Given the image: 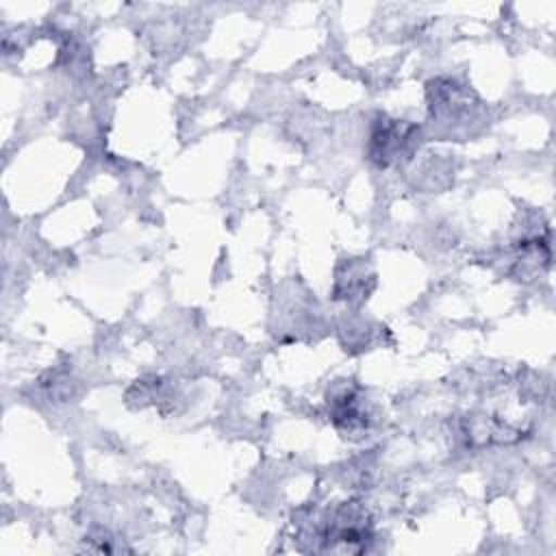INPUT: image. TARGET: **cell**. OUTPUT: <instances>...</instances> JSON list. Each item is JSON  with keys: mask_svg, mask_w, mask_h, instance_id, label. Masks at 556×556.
I'll return each instance as SVG.
<instances>
[{"mask_svg": "<svg viewBox=\"0 0 556 556\" xmlns=\"http://www.w3.org/2000/svg\"><path fill=\"white\" fill-rule=\"evenodd\" d=\"M419 132L421 128L417 124L378 113L369 126V137L365 148L367 159L380 169L404 163L417 150Z\"/></svg>", "mask_w": 556, "mask_h": 556, "instance_id": "1", "label": "cell"}, {"mask_svg": "<svg viewBox=\"0 0 556 556\" xmlns=\"http://www.w3.org/2000/svg\"><path fill=\"white\" fill-rule=\"evenodd\" d=\"M328 408L334 428L345 437L363 434L369 428V415L365 410L358 387H345L339 393H332L328 397Z\"/></svg>", "mask_w": 556, "mask_h": 556, "instance_id": "2", "label": "cell"}]
</instances>
